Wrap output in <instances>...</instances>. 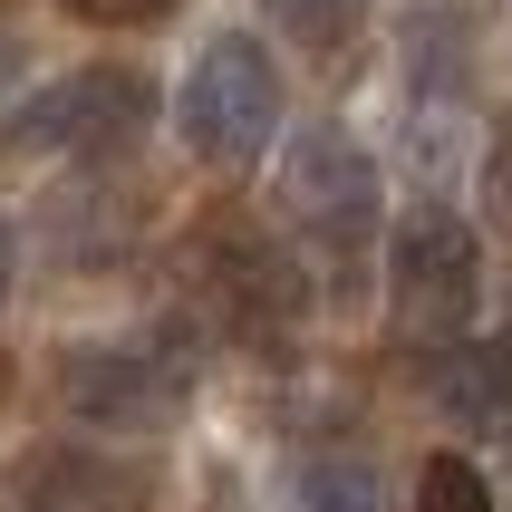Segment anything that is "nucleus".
Listing matches in <instances>:
<instances>
[{"label": "nucleus", "mask_w": 512, "mask_h": 512, "mask_svg": "<svg viewBox=\"0 0 512 512\" xmlns=\"http://www.w3.org/2000/svg\"><path fill=\"white\" fill-rule=\"evenodd\" d=\"M20 503L29 512H145L155 484L116 455H78V445H29L20 455Z\"/></svg>", "instance_id": "nucleus-7"}, {"label": "nucleus", "mask_w": 512, "mask_h": 512, "mask_svg": "<svg viewBox=\"0 0 512 512\" xmlns=\"http://www.w3.org/2000/svg\"><path fill=\"white\" fill-rule=\"evenodd\" d=\"M0 116H10V29H0Z\"/></svg>", "instance_id": "nucleus-13"}, {"label": "nucleus", "mask_w": 512, "mask_h": 512, "mask_svg": "<svg viewBox=\"0 0 512 512\" xmlns=\"http://www.w3.org/2000/svg\"><path fill=\"white\" fill-rule=\"evenodd\" d=\"M493 213L512 223V116L493 126Z\"/></svg>", "instance_id": "nucleus-11"}, {"label": "nucleus", "mask_w": 512, "mask_h": 512, "mask_svg": "<svg viewBox=\"0 0 512 512\" xmlns=\"http://www.w3.org/2000/svg\"><path fill=\"white\" fill-rule=\"evenodd\" d=\"M474 300H484L474 223H464L455 203L397 213V232H387V310H397V329L455 348V339H474Z\"/></svg>", "instance_id": "nucleus-4"}, {"label": "nucleus", "mask_w": 512, "mask_h": 512, "mask_svg": "<svg viewBox=\"0 0 512 512\" xmlns=\"http://www.w3.org/2000/svg\"><path fill=\"white\" fill-rule=\"evenodd\" d=\"M174 136L203 165H242V155H261L281 136V58H271V39L213 29L194 49V68H184V87H174Z\"/></svg>", "instance_id": "nucleus-2"}, {"label": "nucleus", "mask_w": 512, "mask_h": 512, "mask_svg": "<svg viewBox=\"0 0 512 512\" xmlns=\"http://www.w3.org/2000/svg\"><path fill=\"white\" fill-rule=\"evenodd\" d=\"M300 512H387V484L358 445H310L300 455Z\"/></svg>", "instance_id": "nucleus-9"}, {"label": "nucleus", "mask_w": 512, "mask_h": 512, "mask_svg": "<svg viewBox=\"0 0 512 512\" xmlns=\"http://www.w3.org/2000/svg\"><path fill=\"white\" fill-rule=\"evenodd\" d=\"M426 406L455 435H474V445L512 435V339H455V348H435V358H426Z\"/></svg>", "instance_id": "nucleus-6"}, {"label": "nucleus", "mask_w": 512, "mask_h": 512, "mask_svg": "<svg viewBox=\"0 0 512 512\" xmlns=\"http://www.w3.org/2000/svg\"><path fill=\"white\" fill-rule=\"evenodd\" d=\"M10 271H20V232H10V213H0V290H10Z\"/></svg>", "instance_id": "nucleus-12"}, {"label": "nucleus", "mask_w": 512, "mask_h": 512, "mask_svg": "<svg viewBox=\"0 0 512 512\" xmlns=\"http://www.w3.org/2000/svg\"><path fill=\"white\" fill-rule=\"evenodd\" d=\"M155 126V87L126 58H87L68 78H39L0 116V155H116Z\"/></svg>", "instance_id": "nucleus-3"}, {"label": "nucleus", "mask_w": 512, "mask_h": 512, "mask_svg": "<svg viewBox=\"0 0 512 512\" xmlns=\"http://www.w3.org/2000/svg\"><path fill=\"white\" fill-rule=\"evenodd\" d=\"M271 194H281L290 232H300L310 252H329V281L348 290L358 261H368V242H377V165H368V145L348 136V126H300V136L281 145Z\"/></svg>", "instance_id": "nucleus-1"}, {"label": "nucleus", "mask_w": 512, "mask_h": 512, "mask_svg": "<svg viewBox=\"0 0 512 512\" xmlns=\"http://www.w3.org/2000/svg\"><path fill=\"white\" fill-rule=\"evenodd\" d=\"M203 252H213L223 300H232V310H252V319H290L300 300H310V290H300V261H290L261 223H232V213H223V223L203 232Z\"/></svg>", "instance_id": "nucleus-8"}, {"label": "nucleus", "mask_w": 512, "mask_h": 512, "mask_svg": "<svg viewBox=\"0 0 512 512\" xmlns=\"http://www.w3.org/2000/svg\"><path fill=\"white\" fill-rule=\"evenodd\" d=\"M416 512H493V484H484V464H464V455H435L426 474H416Z\"/></svg>", "instance_id": "nucleus-10"}, {"label": "nucleus", "mask_w": 512, "mask_h": 512, "mask_svg": "<svg viewBox=\"0 0 512 512\" xmlns=\"http://www.w3.org/2000/svg\"><path fill=\"white\" fill-rule=\"evenodd\" d=\"M58 397H68V416H87V426H174L184 416V397H194V348L165 339V329H145V339H97L78 348L68 368H58Z\"/></svg>", "instance_id": "nucleus-5"}]
</instances>
